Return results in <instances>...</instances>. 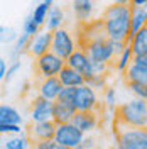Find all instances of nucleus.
<instances>
[{
  "instance_id": "1",
  "label": "nucleus",
  "mask_w": 147,
  "mask_h": 149,
  "mask_svg": "<svg viewBox=\"0 0 147 149\" xmlns=\"http://www.w3.org/2000/svg\"><path fill=\"white\" fill-rule=\"evenodd\" d=\"M101 22L107 36L112 41H127L130 42V31H132V5L113 3L107 7Z\"/></svg>"
},
{
  "instance_id": "2",
  "label": "nucleus",
  "mask_w": 147,
  "mask_h": 149,
  "mask_svg": "<svg viewBox=\"0 0 147 149\" xmlns=\"http://www.w3.org/2000/svg\"><path fill=\"white\" fill-rule=\"evenodd\" d=\"M115 122L125 124V125H130V127L147 129V100L134 98V100L122 103L117 109Z\"/></svg>"
},
{
  "instance_id": "3",
  "label": "nucleus",
  "mask_w": 147,
  "mask_h": 149,
  "mask_svg": "<svg viewBox=\"0 0 147 149\" xmlns=\"http://www.w3.org/2000/svg\"><path fill=\"white\" fill-rule=\"evenodd\" d=\"M115 127H117V144L127 146L130 149H147V129L130 127L120 122H115Z\"/></svg>"
},
{
  "instance_id": "4",
  "label": "nucleus",
  "mask_w": 147,
  "mask_h": 149,
  "mask_svg": "<svg viewBox=\"0 0 147 149\" xmlns=\"http://www.w3.org/2000/svg\"><path fill=\"white\" fill-rule=\"evenodd\" d=\"M64 66H66V59H63L61 56H58L56 53H53V51L39 56L37 61H36V70L42 78L58 76Z\"/></svg>"
},
{
  "instance_id": "5",
  "label": "nucleus",
  "mask_w": 147,
  "mask_h": 149,
  "mask_svg": "<svg viewBox=\"0 0 147 149\" xmlns=\"http://www.w3.org/2000/svg\"><path fill=\"white\" fill-rule=\"evenodd\" d=\"M83 139H85V132L78 129L73 122L59 124L58 129H56L54 141L59 142V144H64V146H68V148L76 149L80 144H81Z\"/></svg>"
},
{
  "instance_id": "6",
  "label": "nucleus",
  "mask_w": 147,
  "mask_h": 149,
  "mask_svg": "<svg viewBox=\"0 0 147 149\" xmlns=\"http://www.w3.org/2000/svg\"><path fill=\"white\" fill-rule=\"evenodd\" d=\"M74 107L78 112H96L100 109L98 97L95 88L90 85H81L76 88V97H74Z\"/></svg>"
},
{
  "instance_id": "7",
  "label": "nucleus",
  "mask_w": 147,
  "mask_h": 149,
  "mask_svg": "<svg viewBox=\"0 0 147 149\" xmlns=\"http://www.w3.org/2000/svg\"><path fill=\"white\" fill-rule=\"evenodd\" d=\"M76 49L78 47H76L74 41L71 39L69 32L66 29H58V31L53 32V44H51V51L53 53L61 56L63 59H68Z\"/></svg>"
},
{
  "instance_id": "8",
  "label": "nucleus",
  "mask_w": 147,
  "mask_h": 149,
  "mask_svg": "<svg viewBox=\"0 0 147 149\" xmlns=\"http://www.w3.org/2000/svg\"><path fill=\"white\" fill-rule=\"evenodd\" d=\"M53 107H54V102L47 100L44 97H37L32 103V109H31V120L32 122L53 120Z\"/></svg>"
},
{
  "instance_id": "9",
  "label": "nucleus",
  "mask_w": 147,
  "mask_h": 149,
  "mask_svg": "<svg viewBox=\"0 0 147 149\" xmlns=\"http://www.w3.org/2000/svg\"><path fill=\"white\" fill-rule=\"evenodd\" d=\"M56 129H58V124L54 120L32 122L31 137L34 139V142H37V141H53L56 136Z\"/></svg>"
},
{
  "instance_id": "10",
  "label": "nucleus",
  "mask_w": 147,
  "mask_h": 149,
  "mask_svg": "<svg viewBox=\"0 0 147 149\" xmlns=\"http://www.w3.org/2000/svg\"><path fill=\"white\" fill-rule=\"evenodd\" d=\"M51 44H53V32L46 31L44 34H37V36H34L31 39L27 51L32 56L39 58V56H42L51 51Z\"/></svg>"
},
{
  "instance_id": "11",
  "label": "nucleus",
  "mask_w": 147,
  "mask_h": 149,
  "mask_svg": "<svg viewBox=\"0 0 147 149\" xmlns=\"http://www.w3.org/2000/svg\"><path fill=\"white\" fill-rule=\"evenodd\" d=\"M64 88V85L61 83L59 76H51V78H44L41 85H39V97H44L51 102H56L61 90Z\"/></svg>"
},
{
  "instance_id": "12",
  "label": "nucleus",
  "mask_w": 147,
  "mask_h": 149,
  "mask_svg": "<svg viewBox=\"0 0 147 149\" xmlns=\"http://www.w3.org/2000/svg\"><path fill=\"white\" fill-rule=\"evenodd\" d=\"M71 122L80 130H83L85 134H88V132L96 129V125H98V115H96V112H76Z\"/></svg>"
},
{
  "instance_id": "13",
  "label": "nucleus",
  "mask_w": 147,
  "mask_h": 149,
  "mask_svg": "<svg viewBox=\"0 0 147 149\" xmlns=\"http://www.w3.org/2000/svg\"><path fill=\"white\" fill-rule=\"evenodd\" d=\"M76 107L69 105V103H63V102H54L53 107V120L59 125V124H68V122L73 120L74 113H76Z\"/></svg>"
},
{
  "instance_id": "14",
  "label": "nucleus",
  "mask_w": 147,
  "mask_h": 149,
  "mask_svg": "<svg viewBox=\"0 0 147 149\" xmlns=\"http://www.w3.org/2000/svg\"><path fill=\"white\" fill-rule=\"evenodd\" d=\"M90 61H92V59H90V56L86 54V51L80 47V49H76L73 54L66 59V65L71 66L76 71H80L81 74H85V71H86L88 66H90Z\"/></svg>"
},
{
  "instance_id": "15",
  "label": "nucleus",
  "mask_w": 147,
  "mask_h": 149,
  "mask_svg": "<svg viewBox=\"0 0 147 149\" xmlns=\"http://www.w3.org/2000/svg\"><path fill=\"white\" fill-rule=\"evenodd\" d=\"M58 76H59L61 83L64 85V86H81V85L86 83L85 76H83L80 71L73 70L71 66H68V65L61 70V73L58 74Z\"/></svg>"
},
{
  "instance_id": "16",
  "label": "nucleus",
  "mask_w": 147,
  "mask_h": 149,
  "mask_svg": "<svg viewBox=\"0 0 147 149\" xmlns=\"http://www.w3.org/2000/svg\"><path fill=\"white\" fill-rule=\"evenodd\" d=\"M147 26V9L146 7H132V31H130V41L142 27Z\"/></svg>"
},
{
  "instance_id": "17",
  "label": "nucleus",
  "mask_w": 147,
  "mask_h": 149,
  "mask_svg": "<svg viewBox=\"0 0 147 149\" xmlns=\"http://www.w3.org/2000/svg\"><path fill=\"white\" fill-rule=\"evenodd\" d=\"M73 10L78 20L86 22L93 12V0H73Z\"/></svg>"
},
{
  "instance_id": "18",
  "label": "nucleus",
  "mask_w": 147,
  "mask_h": 149,
  "mask_svg": "<svg viewBox=\"0 0 147 149\" xmlns=\"http://www.w3.org/2000/svg\"><path fill=\"white\" fill-rule=\"evenodd\" d=\"M130 44H132V49H134V58L147 54V26L142 27L135 36L132 37Z\"/></svg>"
},
{
  "instance_id": "19",
  "label": "nucleus",
  "mask_w": 147,
  "mask_h": 149,
  "mask_svg": "<svg viewBox=\"0 0 147 149\" xmlns=\"http://www.w3.org/2000/svg\"><path fill=\"white\" fill-rule=\"evenodd\" d=\"M125 80L127 81H134V83H144L147 85V70L142 66L132 63L129 70L125 71Z\"/></svg>"
},
{
  "instance_id": "20",
  "label": "nucleus",
  "mask_w": 147,
  "mask_h": 149,
  "mask_svg": "<svg viewBox=\"0 0 147 149\" xmlns=\"http://www.w3.org/2000/svg\"><path fill=\"white\" fill-rule=\"evenodd\" d=\"M22 117L14 107L10 105H0V124H17L20 125Z\"/></svg>"
},
{
  "instance_id": "21",
  "label": "nucleus",
  "mask_w": 147,
  "mask_h": 149,
  "mask_svg": "<svg viewBox=\"0 0 147 149\" xmlns=\"http://www.w3.org/2000/svg\"><path fill=\"white\" fill-rule=\"evenodd\" d=\"M64 20V12L59 9V7H51L49 10V15H47V29L49 32H54L58 29H61V24Z\"/></svg>"
},
{
  "instance_id": "22",
  "label": "nucleus",
  "mask_w": 147,
  "mask_h": 149,
  "mask_svg": "<svg viewBox=\"0 0 147 149\" xmlns=\"http://www.w3.org/2000/svg\"><path fill=\"white\" fill-rule=\"evenodd\" d=\"M132 63H134V49H132V44H129V46L125 47V51L119 56V59L115 63V68L119 71H122V73H125Z\"/></svg>"
},
{
  "instance_id": "23",
  "label": "nucleus",
  "mask_w": 147,
  "mask_h": 149,
  "mask_svg": "<svg viewBox=\"0 0 147 149\" xmlns=\"http://www.w3.org/2000/svg\"><path fill=\"white\" fill-rule=\"evenodd\" d=\"M49 10H51V7H49L47 3H44V2H41L36 9H34V12H32V17H34V20H36L39 26H42V24H44L46 17L49 15Z\"/></svg>"
},
{
  "instance_id": "24",
  "label": "nucleus",
  "mask_w": 147,
  "mask_h": 149,
  "mask_svg": "<svg viewBox=\"0 0 147 149\" xmlns=\"http://www.w3.org/2000/svg\"><path fill=\"white\" fill-rule=\"evenodd\" d=\"M76 88L78 86H64L59 97H58V102L63 103H69V105H74V97H76Z\"/></svg>"
},
{
  "instance_id": "25",
  "label": "nucleus",
  "mask_w": 147,
  "mask_h": 149,
  "mask_svg": "<svg viewBox=\"0 0 147 149\" xmlns=\"http://www.w3.org/2000/svg\"><path fill=\"white\" fill-rule=\"evenodd\" d=\"M29 142L24 136H15L3 144V149H27Z\"/></svg>"
},
{
  "instance_id": "26",
  "label": "nucleus",
  "mask_w": 147,
  "mask_h": 149,
  "mask_svg": "<svg viewBox=\"0 0 147 149\" xmlns=\"http://www.w3.org/2000/svg\"><path fill=\"white\" fill-rule=\"evenodd\" d=\"M127 86H129L130 92L134 93L137 98L147 100V85H144V83H134V81H127Z\"/></svg>"
},
{
  "instance_id": "27",
  "label": "nucleus",
  "mask_w": 147,
  "mask_h": 149,
  "mask_svg": "<svg viewBox=\"0 0 147 149\" xmlns=\"http://www.w3.org/2000/svg\"><path fill=\"white\" fill-rule=\"evenodd\" d=\"M37 31H39V24L34 20L32 14H31V15H29V17L24 20V34H27V36L34 37V36H37Z\"/></svg>"
},
{
  "instance_id": "28",
  "label": "nucleus",
  "mask_w": 147,
  "mask_h": 149,
  "mask_svg": "<svg viewBox=\"0 0 147 149\" xmlns=\"http://www.w3.org/2000/svg\"><path fill=\"white\" fill-rule=\"evenodd\" d=\"M31 39L32 37L27 36V34H22V36L17 39V42H15V49H14V54H12V58H17L22 51H26L29 47V42H31Z\"/></svg>"
},
{
  "instance_id": "29",
  "label": "nucleus",
  "mask_w": 147,
  "mask_h": 149,
  "mask_svg": "<svg viewBox=\"0 0 147 149\" xmlns=\"http://www.w3.org/2000/svg\"><path fill=\"white\" fill-rule=\"evenodd\" d=\"M20 125L17 124H0V132L2 134H20Z\"/></svg>"
},
{
  "instance_id": "30",
  "label": "nucleus",
  "mask_w": 147,
  "mask_h": 149,
  "mask_svg": "<svg viewBox=\"0 0 147 149\" xmlns=\"http://www.w3.org/2000/svg\"><path fill=\"white\" fill-rule=\"evenodd\" d=\"M115 100H117V93H115V88H108L105 92V102L110 109H115Z\"/></svg>"
},
{
  "instance_id": "31",
  "label": "nucleus",
  "mask_w": 147,
  "mask_h": 149,
  "mask_svg": "<svg viewBox=\"0 0 147 149\" xmlns=\"http://www.w3.org/2000/svg\"><path fill=\"white\" fill-rule=\"evenodd\" d=\"M86 85H90L92 88H101L105 85V76H93L90 80H86Z\"/></svg>"
},
{
  "instance_id": "32",
  "label": "nucleus",
  "mask_w": 147,
  "mask_h": 149,
  "mask_svg": "<svg viewBox=\"0 0 147 149\" xmlns=\"http://www.w3.org/2000/svg\"><path fill=\"white\" fill-rule=\"evenodd\" d=\"M93 148H95V139L93 137H85L76 149H93Z\"/></svg>"
},
{
  "instance_id": "33",
  "label": "nucleus",
  "mask_w": 147,
  "mask_h": 149,
  "mask_svg": "<svg viewBox=\"0 0 147 149\" xmlns=\"http://www.w3.org/2000/svg\"><path fill=\"white\" fill-rule=\"evenodd\" d=\"M19 68H20V63H19V61H14V65L9 68V71H7V76H5V80H7V81H9L10 78L15 74V71H17ZM5 80H3V81H5Z\"/></svg>"
},
{
  "instance_id": "34",
  "label": "nucleus",
  "mask_w": 147,
  "mask_h": 149,
  "mask_svg": "<svg viewBox=\"0 0 147 149\" xmlns=\"http://www.w3.org/2000/svg\"><path fill=\"white\" fill-rule=\"evenodd\" d=\"M134 63L139 66H142V68H146L147 70V54H142V56H135L134 58Z\"/></svg>"
},
{
  "instance_id": "35",
  "label": "nucleus",
  "mask_w": 147,
  "mask_h": 149,
  "mask_svg": "<svg viewBox=\"0 0 147 149\" xmlns=\"http://www.w3.org/2000/svg\"><path fill=\"white\" fill-rule=\"evenodd\" d=\"M7 65H5V61L3 59H0V80H5V76H7Z\"/></svg>"
},
{
  "instance_id": "36",
  "label": "nucleus",
  "mask_w": 147,
  "mask_h": 149,
  "mask_svg": "<svg viewBox=\"0 0 147 149\" xmlns=\"http://www.w3.org/2000/svg\"><path fill=\"white\" fill-rule=\"evenodd\" d=\"M49 149H73V148H68L64 144H59V142H56L54 139L51 141V144H49Z\"/></svg>"
},
{
  "instance_id": "37",
  "label": "nucleus",
  "mask_w": 147,
  "mask_h": 149,
  "mask_svg": "<svg viewBox=\"0 0 147 149\" xmlns=\"http://www.w3.org/2000/svg\"><path fill=\"white\" fill-rule=\"evenodd\" d=\"M132 7H146L147 5V0H132L130 2Z\"/></svg>"
},
{
  "instance_id": "38",
  "label": "nucleus",
  "mask_w": 147,
  "mask_h": 149,
  "mask_svg": "<svg viewBox=\"0 0 147 149\" xmlns=\"http://www.w3.org/2000/svg\"><path fill=\"white\" fill-rule=\"evenodd\" d=\"M132 0H115V3H122V5H130Z\"/></svg>"
},
{
  "instance_id": "39",
  "label": "nucleus",
  "mask_w": 147,
  "mask_h": 149,
  "mask_svg": "<svg viewBox=\"0 0 147 149\" xmlns=\"http://www.w3.org/2000/svg\"><path fill=\"white\" fill-rule=\"evenodd\" d=\"M42 2H44V3H47L49 7H53V2H54V0H42Z\"/></svg>"
},
{
  "instance_id": "40",
  "label": "nucleus",
  "mask_w": 147,
  "mask_h": 149,
  "mask_svg": "<svg viewBox=\"0 0 147 149\" xmlns=\"http://www.w3.org/2000/svg\"><path fill=\"white\" fill-rule=\"evenodd\" d=\"M117 149H130V148H127V146H122V144H117Z\"/></svg>"
}]
</instances>
